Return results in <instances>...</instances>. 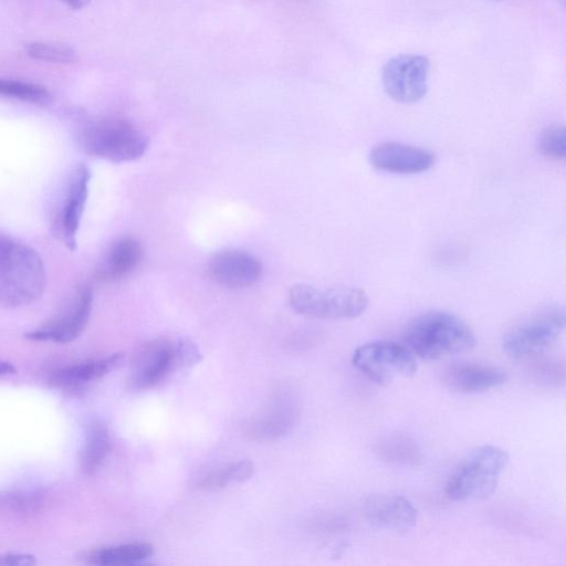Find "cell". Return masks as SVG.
Returning <instances> with one entry per match:
<instances>
[{
  "instance_id": "9c48e42d",
  "label": "cell",
  "mask_w": 566,
  "mask_h": 566,
  "mask_svg": "<svg viewBox=\"0 0 566 566\" xmlns=\"http://www.w3.org/2000/svg\"><path fill=\"white\" fill-rule=\"evenodd\" d=\"M93 304L91 285L76 287L64 305L46 322L28 332L32 340L69 343L77 338L86 327Z\"/></svg>"
},
{
  "instance_id": "484cf974",
  "label": "cell",
  "mask_w": 566,
  "mask_h": 566,
  "mask_svg": "<svg viewBox=\"0 0 566 566\" xmlns=\"http://www.w3.org/2000/svg\"><path fill=\"white\" fill-rule=\"evenodd\" d=\"M36 563V559L33 555L24 554V553H13V552H4L0 553V565H33Z\"/></svg>"
},
{
  "instance_id": "8992f818",
  "label": "cell",
  "mask_w": 566,
  "mask_h": 566,
  "mask_svg": "<svg viewBox=\"0 0 566 566\" xmlns=\"http://www.w3.org/2000/svg\"><path fill=\"white\" fill-rule=\"evenodd\" d=\"M565 328V312L549 306L524 319L503 338V349L512 358L522 359L542 354L551 348Z\"/></svg>"
},
{
  "instance_id": "5bb4252c",
  "label": "cell",
  "mask_w": 566,
  "mask_h": 566,
  "mask_svg": "<svg viewBox=\"0 0 566 566\" xmlns=\"http://www.w3.org/2000/svg\"><path fill=\"white\" fill-rule=\"evenodd\" d=\"M209 269L212 277L228 287L250 286L262 275L260 261L241 250H224L217 253L211 259Z\"/></svg>"
},
{
  "instance_id": "ba28073f",
  "label": "cell",
  "mask_w": 566,
  "mask_h": 566,
  "mask_svg": "<svg viewBox=\"0 0 566 566\" xmlns=\"http://www.w3.org/2000/svg\"><path fill=\"white\" fill-rule=\"evenodd\" d=\"M353 365L381 386L409 378L417 370L413 355L405 346L392 342H370L356 348Z\"/></svg>"
},
{
  "instance_id": "52a82bcc",
  "label": "cell",
  "mask_w": 566,
  "mask_h": 566,
  "mask_svg": "<svg viewBox=\"0 0 566 566\" xmlns=\"http://www.w3.org/2000/svg\"><path fill=\"white\" fill-rule=\"evenodd\" d=\"M179 339L160 337L140 345L130 359L132 374L127 386L135 391L151 389L169 375L186 369Z\"/></svg>"
},
{
  "instance_id": "603a6c76",
  "label": "cell",
  "mask_w": 566,
  "mask_h": 566,
  "mask_svg": "<svg viewBox=\"0 0 566 566\" xmlns=\"http://www.w3.org/2000/svg\"><path fill=\"white\" fill-rule=\"evenodd\" d=\"M0 95L33 104H45L51 99V93L44 85L2 77Z\"/></svg>"
},
{
  "instance_id": "8fae6325",
  "label": "cell",
  "mask_w": 566,
  "mask_h": 566,
  "mask_svg": "<svg viewBox=\"0 0 566 566\" xmlns=\"http://www.w3.org/2000/svg\"><path fill=\"white\" fill-rule=\"evenodd\" d=\"M430 61L420 54H399L382 66L384 90L395 102L411 104L427 93Z\"/></svg>"
},
{
  "instance_id": "7a4b0ae2",
  "label": "cell",
  "mask_w": 566,
  "mask_h": 566,
  "mask_svg": "<svg viewBox=\"0 0 566 566\" xmlns=\"http://www.w3.org/2000/svg\"><path fill=\"white\" fill-rule=\"evenodd\" d=\"M403 340L420 358L436 360L471 350L475 336L460 317L444 311H429L407 324Z\"/></svg>"
},
{
  "instance_id": "44dd1931",
  "label": "cell",
  "mask_w": 566,
  "mask_h": 566,
  "mask_svg": "<svg viewBox=\"0 0 566 566\" xmlns=\"http://www.w3.org/2000/svg\"><path fill=\"white\" fill-rule=\"evenodd\" d=\"M377 452L381 459L394 464H415L421 458L417 442L403 433H392L382 438Z\"/></svg>"
},
{
  "instance_id": "277c9868",
  "label": "cell",
  "mask_w": 566,
  "mask_h": 566,
  "mask_svg": "<svg viewBox=\"0 0 566 566\" xmlns=\"http://www.w3.org/2000/svg\"><path fill=\"white\" fill-rule=\"evenodd\" d=\"M509 462L507 453L495 446L469 452L450 473L447 495L455 501L482 500L491 495Z\"/></svg>"
},
{
  "instance_id": "7402d4cb",
  "label": "cell",
  "mask_w": 566,
  "mask_h": 566,
  "mask_svg": "<svg viewBox=\"0 0 566 566\" xmlns=\"http://www.w3.org/2000/svg\"><path fill=\"white\" fill-rule=\"evenodd\" d=\"M253 473V463L250 460H240L207 472L198 479L196 485L201 490H217L233 482H244Z\"/></svg>"
},
{
  "instance_id": "2e32d148",
  "label": "cell",
  "mask_w": 566,
  "mask_h": 566,
  "mask_svg": "<svg viewBox=\"0 0 566 566\" xmlns=\"http://www.w3.org/2000/svg\"><path fill=\"white\" fill-rule=\"evenodd\" d=\"M123 363L124 355L116 353L104 358L60 368L51 374L49 381L56 388L78 389L103 378Z\"/></svg>"
},
{
  "instance_id": "6da1fadb",
  "label": "cell",
  "mask_w": 566,
  "mask_h": 566,
  "mask_svg": "<svg viewBox=\"0 0 566 566\" xmlns=\"http://www.w3.org/2000/svg\"><path fill=\"white\" fill-rule=\"evenodd\" d=\"M45 286V266L38 252L0 232V306L28 305L42 295Z\"/></svg>"
},
{
  "instance_id": "ffe728a7",
  "label": "cell",
  "mask_w": 566,
  "mask_h": 566,
  "mask_svg": "<svg viewBox=\"0 0 566 566\" xmlns=\"http://www.w3.org/2000/svg\"><path fill=\"white\" fill-rule=\"evenodd\" d=\"M109 449L111 438L107 427L101 421L90 423L81 457L82 470L87 474L95 472L107 457Z\"/></svg>"
},
{
  "instance_id": "83f0119b",
  "label": "cell",
  "mask_w": 566,
  "mask_h": 566,
  "mask_svg": "<svg viewBox=\"0 0 566 566\" xmlns=\"http://www.w3.org/2000/svg\"><path fill=\"white\" fill-rule=\"evenodd\" d=\"M14 373V366L10 361L0 358V375H9Z\"/></svg>"
},
{
  "instance_id": "e0dca14e",
  "label": "cell",
  "mask_w": 566,
  "mask_h": 566,
  "mask_svg": "<svg viewBox=\"0 0 566 566\" xmlns=\"http://www.w3.org/2000/svg\"><path fill=\"white\" fill-rule=\"evenodd\" d=\"M142 258L143 248L139 241L133 237H123L107 250L96 270V277L99 281L119 280L132 272Z\"/></svg>"
},
{
  "instance_id": "ac0fdd59",
  "label": "cell",
  "mask_w": 566,
  "mask_h": 566,
  "mask_svg": "<svg viewBox=\"0 0 566 566\" xmlns=\"http://www.w3.org/2000/svg\"><path fill=\"white\" fill-rule=\"evenodd\" d=\"M294 419V406L281 400L251 421L247 434L254 440H274L289 432Z\"/></svg>"
},
{
  "instance_id": "5b68a950",
  "label": "cell",
  "mask_w": 566,
  "mask_h": 566,
  "mask_svg": "<svg viewBox=\"0 0 566 566\" xmlns=\"http://www.w3.org/2000/svg\"><path fill=\"white\" fill-rule=\"evenodd\" d=\"M289 303L294 312L310 318L352 319L366 311L368 296L355 286L296 284L290 291Z\"/></svg>"
},
{
  "instance_id": "d4e9b609",
  "label": "cell",
  "mask_w": 566,
  "mask_h": 566,
  "mask_svg": "<svg viewBox=\"0 0 566 566\" xmlns=\"http://www.w3.org/2000/svg\"><path fill=\"white\" fill-rule=\"evenodd\" d=\"M539 150L551 159L563 160L566 155V132L563 125H552L539 136Z\"/></svg>"
},
{
  "instance_id": "7c38bea8",
  "label": "cell",
  "mask_w": 566,
  "mask_h": 566,
  "mask_svg": "<svg viewBox=\"0 0 566 566\" xmlns=\"http://www.w3.org/2000/svg\"><path fill=\"white\" fill-rule=\"evenodd\" d=\"M369 161L381 171L411 175L429 170L434 164V155L421 147L385 142L370 150Z\"/></svg>"
},
{
  "instance_id": "d6986e66",
  "label": "cell",
  "mask_w": 566,
  "mask_h": 566,
  "mask_svg": "<svg viewBox=\"0 0 566 566\" xmlns=\"http://www.w3.org/2000/svg\"><path fill=\"white\" fill-rule=\"evenodd\" d=\"M154 554V546L145 542H134L107 546L93 551L87 562L102 566L134 565L144 562Z\"/></svg>"
},
{
  "instance_id": "4316f807",
  "label": "cell",
  "mask_w": 566,
  "mask_h": 566,
  "mask_svg": "<svg viewBox=\"0 0 566 566\" xmlns=\"http://www.w3.org/2000/svg\"><path fill=\"white\" fill-rule=\"evenodd\" d=\"M66 7L73 10H80L91 3L92 0H60Z\"/></svg>"
},
{
  "instance_id": "3957f363",
  "label": "cell",
  "mask_w": 566,
  "mask_h": 566,
  "mask_svg": "<svg viewBox=\"0 0 566 566\" xmlns=\"http://www.w3.org/2000/svg\"><path fill=\"white\" fill-rule=\"evenodd\" d=\"M77 140L90 156L112 163L140 158L147 150L148 137L133 123L117 117H98L83 122Z\"/></svg>"
},
{
  "instance_id": "30bf717a",
  "label": "cell",
  "mask_w": 566,
  "mask_h": 566,
  "mask_svg": "<svg viewBox=\"0 0 566 566\" xmlns=\"http://www.w3.org/2000/svg\"><path fill=\"white\" fill-rule=\"evenodd\" d=\"M90 169L77 163L69 174L61 201L53 218V235L69 250L76 248V235L85 209L90 186Z\"/></svg>"
},
{
  "instance_id": "9a60e30c",
  "label": "cell",
  "mask_w": 566,
  "mask_h": 566,
  "mask_svg": "<svg viewBox=\"0 0 566 566\" xmlns=\"http://www.w3.org/2000/svg\"><path fill=\"white\" fill-rule=\"evenodd\" d=\"M442 380L454 391L474 394L505 384L507 374L494 366L460 364L446 369Z\"/></svg>"
},
{
  "instance_id": "cb8c5ba5",
  "label": "cell",
  "mask_w": 566,
  "mask_h": 566,
  "mask_svg": "<svg viewBox=\"0 0 566 566\" xmlns=\"http://www.w3.org/2000/svg\"><path fill=\"white\" fill-rule=\"evenodd\" d=\"M25 52L33 60L49 63L70 64L77 60L74 49L56 42L33 41L25 45Z\"/></svg>"
},
{
  "instance_id": "4fadbf2b",
  "label": "cell",
  "mask_w": 566,
  "mask_h": 566,
  "mask_svg": "<svg viewBox=\"0 0 566 566\" xmlns=\"http://www.w3.org/2000/svg\"><path fill=\"white\" fill-rule=\"evenodd\" d=\"M366 518L376 527L407 532L418 520V512L413 504L402 495L375 494L364 504Z\"/></svg>"
}]
</instances>
